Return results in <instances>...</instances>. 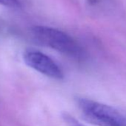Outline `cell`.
Listing matches in <instances>:
<instances>
[{
    "label": "cell",
    "mask_w": 126,
    "mask_h": 126,
    "mask_svg": "<svg viewBox=\"0 0 126 126\" xmlns=\"http://www.w3.org/2000/svg\"><path fill=\"white\" fill-rule=\"evenodd\" d=\"M77 107L84 119L96 126H126V115L109 105L85 98H77Z\"/></svg>",
    "instance_id": "1"
},
{
    "label": "cell",
    "mask_w": 126,
    "mask_h": 126,
    "mask_svg": "<svg viewBox=\"0 0 126 126\" xmlns=\"http://www.w3.org/2000/svg\"><path fill=\"white\" fill-rule=\"evenodd\" d=\"M32 34L41 45L63 54L77 59L83 56V51L77 42L62 31L46 26H36L32 29Z\"/></svg>",
    "instance_id": "2"
},
{
    "label": "cell",
    "mask_w": 126,
    "mask_h": 126,
    "mask_svg": "<svg viewBox=\"0 0 126 126\" xmlns=\"http://www.w3.org/2000/svg\"><path fill=\"white\" fill-rule=\"evenodd\" d=\"M25 64L40 74L55 79H62L64 74L59 66L48 56L35 50H28L23 54Z\"/></svg>",
    "instance_id": "3"
},
{
    "label": "cell",
    "mask_w": 126,
    "mask_h": 126,
    "mask_svg": "<svg viewBox=\"0 0 126 126\" xmlns=\"http://www.w3.org/2000/svg\"><path fill=\"white\" fill-rule=\"evenodd\" d=\"M62 118L67 126H85L75 117L71 116L69 113L65 112L62 113Z\"/></svg>",
    "instance_id": "4"
},
{
    "label": "cell",
    "mask_w": 126,
    "mask_h": 126,
    "mask_svg": "<svg viewBox=\"0 0 126 126\" xmlns=\"http://www.w3.org/2000/svg\"><path fill=\"white\" fill-rule=\"evenodd\" d=\"M0 5L11 8H20L22 7L21 0H0Z\"/></svg>",
    "instance_id": "5"
}]
</instances>
